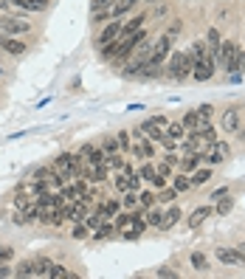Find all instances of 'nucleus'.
Instances as JSON below:
<instances>
[{
    "label": "nucleus",
    "instance_id": "f257e3e1",
    "mask_svg": "<svg viewBox=\"0 0 245 279\" xmlns=\"http://www.w3.org/2000/svg\"><path fill=\"white\" fill-rule=\"evenodd\" d=\"M192 68H195V59H192L186 51H175V54L169 57V76H172V79H186V76L192 73Z\"/></svg>",
    "mask_w": 245,
    "mask_h": 279
},
{
    "label": "nucleus",
    "instance_id": "f03ea898",
    "mask_svg": "<svg viewBox=\"0 0 245 279\" xmlns=\"http://www.w3.org/2000/svg\"><path fill=\"white\" fill-rule=\"evenodd\" d=\"M237 51H240V45L237 43H231V40H226V43H220V51H217V65L226 68V73L231 71V65H234V59H237Z\"/></svg>",
    "mask_w": 245,
    "mask_h": 279
},
{
    "label": "nucleus",
    "instance_id": "7ed1b4c3",
    "mask_svg": "<svg viewBox=\"0 0 245 279\" xmlns=\"http://www.w3.org/2000/svg\"><path fill=\"white\" fill-rule=\"evenodd\" d=\"M172 43H175V34H163L161 40L155 43V48H152V57H149V62H155V65H163V59L169 57V51H172Z\"/></svg>",
    "mask_w": 245,
    "mask_h": 279
},
{
    "label": "nucleus",
    "instance_id": "20e7f679",
    "mask_svg": "<svg viewBox=\"0 0 245 279\" xmlns=\"http://www.w3.org/2000/svg\"><path fill=\"white\" fill-rule=\"evenodd\" d=\"M214 68H217V62H214L212 54H206V57H200L195 62V68H192V76H195L197 82H206V79H212Z\"/></svg>",
    "mask_w": 245,
    "mask_h": 279
},
{
    "label": "nucleus",
    "instance_id": "39448f33",
    "mask_svg": "<svg viewBox=\"0 0 245 279\" xmlns=\"http://www.w3.org/2000/svg\"><path fill=\"white\" fill-rule=\"evenodd\" d=\"M217 260L223 265H231V268H245V254L240 248H217Z\"/></svg>",
    "mask_w": 245,
    "mask_h": 279
},
{
    "label": "nucleus",
    "instance_id": "423d86ee",
    "mask_svg": "<svg viewBox=\"0 0 245 279\" xmlns=\"http://www.w3.org/2000/svg\"><path fill=\"white\" fill-rule=\"evenodd\" d=\"M54 172L57 175H62V178H76V155H59L57 161H54Z\"/></svg>",
    "mask_w": 245,
    "mask_h": 279
},
{
    "label": "nucleus",
    "instance_id": "0eeeda50",
    "mask_svg": "<svg viewBox=\"0 0 245 279\" xmlns=\"http://www.w3.org/2000/svg\"><path fill=\"white\" fill-rule=\"evenodd\" d=\"M229 144L226 141H214V144H209V152H203V158H206V164L214 166V164H220V161H226L229 158Z\"/></svg>",
    "mask_w": 245,
    "mask_h": 279
},
{
    "label": "nucleus",
    "instance_id": "6e6552de",
    "mask_svg": "<svg viewBox=\"0 0 245 279\" xmlns=\"http://www.w3.org/2000/svg\"><path fill=\"white\" fill-rule=\"evenodd\" d=\"M118 34H121V23H118V17H113V23L101 29V34H99V40H96V45H99V48L110 45V43H115V40H118Z\"/></svg>",
    "mask_w": 245,
    "mask_h": 279
},
{
    "label": "nucleus",
    "instance_id": "1a4fd4ad",
    "mask_svg": "<svg viewBox=\"0 0 245 279\" xmlns=\"http://www.w3.org/2000/svg\"><path fill=\"white\" fill-rule=\"evenodd\" d=\"M132 155H138V158H144V161H149V158L155 155V147H152V138H147V135L135 138V144H132Z\"/></svg>",
    "mask_w": 245,
    "mask_h": 279
},
{
    "label": "nucleus",
    "instance_id": "9d476101",
    "mask_svg": "<svg viewBox=\"0 0 245 279\" xmlns=\"http://www.w3.org/2000/svg\"><path fill=\"white\" fill-rule=\"evenodd\" d=\"M220 124H223V130L226 132H237V127H240V110H237V107L226 110L223 118H220Z\"/></svg>",
    "mask_w": 245,
    "mask_h": 279
},
{
    "label": "nucleus",
    "instance_id": "9b49d317",
    "mask_svg": "<svg viewBox=\"0 0 245 279\" xmlns=\"http://www.w3.org/2000/svg\"><path fill=\"white\" fill-rule=\"evenodd\" d=\"M0 29L9 34H23V31H29V23L26 20H14V17H6V20H0Z\"/></svg>",
    "mask_w": 245,
    "mask_h": 279
},
{
    "label": "nucleus",
    "instance_id": "f8f14e48",
    "mask_svg": "<svg viewBox=\"0 0 245 279\" xmlns=\"http://www.w3.org/2000/svg\"><path fill=\"white\" fill-rule=\"evenodd\" d=\"M0 48L9 51V54H14V57H20V54L26 51V43H20L14 37H0Z\"/></svg>",
    "mask_w": 245,
    "mask_h": 279
},
{
    "label": "nucleus",
    "instance_id": "ddd939ff",
    "mask_svg": "<svg viewBox=\"0 0 245 279\" xmlns=\"http://www.w3.org/2000/svg\"><path fill=\"white\" fill-rule=\"evenodd\" d=\"M203 161V152H189L183 161H180V172H195L197 166Z\"/></svg>",
    "mask_w": 245,
    "mask_h": 279
},
{
    "label": "nucleus",
    "instance_id": "4468645a",
    "mask_svg": "<svg viewBox=\"0 0 245 279\" xmlns=\"http://www.w3.org/2000/svg\"><path fill=\"white\" fill-rule=\"evenodd\" d=\"M135 3H138V0H115L113 6H110V20H113V17L127 15V12H130V9L135 6Z\"/></svg>",
    "mask_w": 245,
    "mask_h": 279
},
{
    "label": "nucleus",
    "instance_id": "2eb2a0df",
    "mask_svg": "<svg viewBox=\"0 0 245 279\" xmlns=\"http://www.w3.org/2000/svg\"><path fill=\"white\" fill-rule=\"evenodd\" d=\"M189 181H192V186H203V183H209V181H212V166H206V169L200 166V169H195Z\"/></svg>",
    "mask_w": 245,
    "mask_h": 279
},
{
    "label": "nucleus",
    "instance_id": "dca6fc26",
    "mask_svg": "<svg viewBox=\"0 0 245 279\" xmlns=\"http://www.w3.org/2000/svg\"><path fill=\"white\" fill-rule=\"evenodd\" d=\"M209 214H212V206H197L195 212H192V217H189V226H192V229H197V226H200V223H203Z\"/></svg>",
    "mask_w": 245,
    "mask_h": 279
},
{
    "label": "nucleus",
    "instance_id": "f3484780",
    "mask_svg": "<svg viewBox=\"0 0 245 279\" xmlns=\"http://www.w3.org/2000/svg\"><path fill=\"white\" fill-rule=\"evenodd\" d=\"M178 220H180V209H178V206H172L169 212L163 214V223H161V229H163V231H166V229H172V226H175Z\"/></svg>",
    "mask_w": 245,
    "mask_h": 279
},
{
    "label": "nucleus",
    "instance_id": "a211bd4d",
    "mask_svg": "<svg viewBox=\"0 0 245 279\" xmlns=\"http://www.w3.org/2000/svg\"><path fill=\"white\" fill-rule=\"evenodd\" d=\"M48 274H51L48 260H37V263H31V277H48Z\"/></svg>",
    "mask_w": 245,
    "mask_h": 279
},
{
    "label": "nucleus",
    "instance_id": "6ab92c4d",
    "mask_svg": "<svg viewBox=\"0 0 245 279\" xmlns=\"http://www.w3.org/2000/svg\"><path fill=\"white\" fill-rule=\"evenodd\" d=\"M180 124H183V130H197V127H200V116H197V110H189V113L183 116Z\"/></svg>",
    "mask_w": 245,
    "mask_h": 279
},
{
    "label": "nucleus",
    "instance_id": "aec40b11",
    "mask_svg": "<svg viewBox=\"0 0 245 279\" xmlns=\"http://www.w3.org/2000/svg\"><path fill=\"white\" fill-rule=\"evenodd\" d=\"M144 20H147V15H138V17H135V20H130L127 26H121V34H118V37H124V34H132V31H138V29L144 26Z\"/></svg>",
    "mask_w": 245,
    "mask_h": 279
},
{
    "label": "nucleus",
    "instance_id": "412c9836",
    "mask_svg": "<svg viewBox=\"0 0 245 279\" xmlns=\"http://www.w3.org/2000/svg\"><path fill=\"white\" fill-rule=\"evenodd\" d=\"M113 231H115V226L110 223V220H101V223H99V229H96V240H104V237H113Z\"/></svg>",
    "mask_w": 245,
    "mask_h": 279
},
{
    "label": "nucleus",
    "instance_id": "4be33fe9",
    "mask_svg": "<svg viewBox=\"0 0 245 279\" xmlns=\"http://www.w3.org/2000/svg\"><path fill=\"white\" fill-rule=\"evenodd\" d=\"M197 132L203 135V141H206V144H214V141H217V130H214L212 124H200Z\"/></svg>",
    "mask_w": 245,
    "mask_h": 279
},
{
    "label": "nucleus",
    "instance_id": "5701e85b",
    "mask_svg": "<svg viewBox=\"0 0 245 279\" xmlns=\"http://www.w3.org/2000/svg\"><path fill=\"white\" fill-rule=\"evenodd\" d=\"M186 54H189V57H192V59H200V57H206V43H203V40H197L195 45H192V51H186Z\"/></svg>",
    "mask_w": 245,
    "mask_h": 279
},
{
    "label": "nucleus",
    "instance_id": "b1692460",
    "mask_svg": "<svg viewBox=\"0 0 245 279\" xmlns=\"http://www.w3.org/2000/svg\"><path fill=\"white\" fill-rule=\"evenodd\" d=\"M101 149H104V152H107V155H110V152H118V138H113V135H104V141H101Z\"/></svg>",
    "mask_w": 245,
    "mask_h": 279
},
{
    "label": "nucleus",
    "instance_id": "393cba45",
    "mask_svg": "<svg viewBox=\"0 0 245 279\" xmlns=\"http://www.w3.org/2000/svg\"><path fill=\"white\" fill-rule=\"evenodd\" d=\"M118 209H121V203H118V200H107V203H101V212H104V217H113V214H118Z\"/></svg>",
    "mask_w": 245,
    "mask_h": 279
},
{
    "label": "nucleus",
    "instance_id": "a878e982",
    "mask_svg": "<svg viewBox=\"0 0 245 279\" xmlns=\"http://www.w3.org/2000/svg\"><path fill=\"white\" fill-rule=\"evenodd\" d=\"M192 268H195V271H206V268H209L206 257H203L200 251H195V254H192Z\"/></svg>",
    "mask_w": 245,
    "mask_h": 279
},
{
    "label": "nucleus",
    "instance_id": "bb28decb",
    "mask_svg": "<svg viewBox=\"0 0 245 279\" xmlns=\"http://www.w3.org/2000/svg\"><path fill=\"white\" fill-rule=\"evenodd\" d=\"M138 178H144V181L152 183V181H155V166H152V164H144L141 169H138Z\"/></svg>",
    "mask_w": 245,
    "mask_h": 279
},
{
    "label": "nucleus",
    "instance_id": "cd10ccee",
    "mask_svg": "<svg viewBox=\"0 0 245 279\" xmlns=\"http://www.w3.org/2000/svg\"><path fill=\"white\" fill-rule=\"evenodd\" d=\"M186 189H192V181H189V178L180 172L178 178H175V192H186Z\"/></svg>",
    "mask_w": 245,
    "mask_h": 279
},
{
    "label": "nucleus",
    "instance_id": "c85d7f7f",
    "mask_svg": "<svg viewBox=\"0 0 245 279\" xmlns=\"http://www.w3.org/2000/svg\"><path fill=\"white\" fill-rule=\"evenodd\" d=\"M138 200H141V206H144V209H152L158 197H155V192H141V195H138Z\"/></svg>",
    "mask_w": 245,
    "mask_h": 279
},
{
    "label": "nucleus",
    "instance_id": "c756f323",
    "mask_svg": "<svg viewBox=\"0 0 245 279\" xmlns=\"http://www.w3.org/2000/svg\"><path fill=\"white\" fill-rule=\"evenodd\" d=\"M212 104H200L197 107V116H200V124H209V118H212Z\"/></svg>",
    "mask_w": 245,
    "mask_h": 279
},
{
    "label": "nucleus",
    "instance_id": "7c9ffc66",
    "mask_svg": "<svg viewBox=\"0 0 245 279\" xmlns=\"http://www.w3.org/2000/svg\"><path fill=\"white\" fill-rule=\"evenodd\" d=\"M166 135H172L175 141H180V138L186 135V130H183V124H169V127H166Z\"/></svg>",
    "mask_w": 245,
    "mask_h": 279
},
{
    "label": "nucleus",
    "instance_id": "2f4dec72",
    "mask_svg": "<svg viewBox=\"0 0 245 279\" xmlns=\"http://www.w3.org/2000/svg\"><path fill=\"white\" fill-rule=\"evenodd\" d=\"M161 223H163V214L152 209V212L147 214V226H155V229H161Z\"/></svg>",
    "mask_w": 245,
    "mask_h": 279
},
{
    "label": "nucleus",
    "instance_id": "473e14b6",
    "mask_svg": "<svg viewBox=\"0 0 245 279\" xmlns=\"http://www.w3.org/2000/svg\"><path fill=\"white\" fill-rule=\"evenodd\" d=\"M48 277L62 279V277H71V274H68V268H65V265H51V274H48Z\"/></svg>",
    "mask_w": 245,
    "mask_h": 279
},
{
    "label": "nucleus",
    "instance_id": "72a5a7b5",
    "mask_svg": "<svg viewBox=\"0 0 245 279\" xmlns=\"http://www.w3.org/2000/svg\"><path fill=\"white\" fill-rule=\"evenodd\" d=\"M87 226H85V220H79V223H76V226H73V237H76V240H82V237H87Z\"/></svg>",
    "mask_w": 245,
    "mask_h": 279
},
{
    "label": "nucleus",
    "instance_id": "f704fd0d",
    "mask_svg": "<svg viewBox=\"0 0 245 279\" xmlns=\"http://www.w3.org/2000/svg\"><path fill=\"white\" fill-rule=\"evenodd\" d=\"M14 277H31V263H20L14 268Z\"/></svg>",
    "mask_w": 245,
    "mask_h": 279
},
{
    "label": "nucleus",
    "instance_id": "c9c22d12",
    "mask_svg": "<svg viewBox=\"0 0 245 279\" xmlns=\"http://www.w3.org/2000/svg\"><path fill=\"white\" fill-rule=\"evenodd\" d=\"M231 206H234V200H229V195H226V200H220V203H217V214H229Z\"/></svg>",
    "mask_w": 245,
    "mask_h": 279
},
{
    "label": "nucleus",
    "instance_id": "e433bc0d",
    "mask_svg": "<svg viewBox=\"0 0 245 279\" xmlns=\"http://www.w3.org/2000/svg\"><path fill=\"white\" fill-rule=\"evenodd\" d=\"M115 138H118V147H121V149H132L130 147V132H118Z\"/></svg>",
    "mask_w": 245,
    "mask_h": 279
},
{
    "label": "nucleus",
    "instance_id": "4c0bfd02",
    "mask_svg": "<svg viewBox=\"0 0 245 279\" xmlns=\"http://www.w3.org/2000/svg\"><path fill=\"white\" fill-rule=\"evenodd\" d=\"M113 226H115V229H121V231H124L127 226H130V214H121V217H115V223H113Z\"/></svg>",
    "mask_w": 245,
    "mask_h": 279
},
{
    "label": "nucleus",
    "instance_id": "58836bf2",
    "mask_svg": "<svg viewBox=\"0 0 245 279\" xmlns=\"http://www.w3.org/2000/svg\"><path fill=\"white\" fill-rule=\"evenodd\" d=\"M135 200H138V192H127V197H124V206H127V209H132V206H135Z\"/></svg>",
    "mask_w": 245,
    "mask_h": 279
},
{
    "label": "nucleus",
    "instance_id": "ea45409f",
    "mask_svg": "<svg viewBox=\"0 0 245 279\" xmlns=\"http://www.w3.org/2000/svg\"><path fill=\"white\" fill-rule=\"evenodd\" d=\"M169 169H172V166H169L166 161H163V164H158V169H155V175H161V178H169Z\"/></svg>",
    "mask_w": 245,
    "mask_h": 279
},
{
    "label": "nucleus",
    "instance_id": "a19ab883",
    "mask_svg": "<svg viewBox=\"0 0 245 279\" xmlns=\"http://www.w3.org/2000/svg\"><path fill=\"white\" fill-rule=\"evenodd\" d=\"M158 277H163V279H175L178 274H175V271H169V268H158Z\"/></svg>",
    "mask_w": 245,
    "mask_h": 279
},
{
    "label": "nucleus",
    "instance_id": "79ce46f5",
    "mask_svg": "<svg viewBox=\"0 0 245 279\" xmlns=\"http://www.w3.org/2000/svg\"><path fill=\"white\" fill-rule=\"evenodd\" d=\"M12 260V248L6 246V248H0V263H9Z\"/></svg>",
    "mask_w": 245,
    "mask_h": 279
},
{
    "label": "nucleus",
    "instance_id": "37998d69",
    "mask_svg": "<svg viewBox=\"0 0 245 279\" xmlns=\"http://www.w3.org/2000/svg\"><path fill=\"white\" fill-rule=\"evenodd\" d=\"M163 161H166V164H169V166H175V164H178V155H175V149H169Z\"/></svg>",
    "mask_w": 245,
    "mask_h": 279
},
{
    "label": "nucleus",
    "instance_id": "c03bdc74",
    "mask_svg": "<svg viewBox=\"0 0 245 279\" xmlns=\"http://www.w3.org/2000/svg\"><path fill=\"white\" fill-rule=\"evenodd\" d=\"M175 195H178L175 189H166V192H161V195H158V200H175Z\"/></svg>",
    "mask_w": 245,
    "mask_h": 279
},
{
    "label": "nucleus",
    "instance_id": "a18cd8bd",
    "mask_svg": "<svg viewBox=\"0 0 245 279\" xmlns=\"http://www.w3.org/2000/svg\"><path fill=\"white\" fill-rule=\"evenodd\" d=\"M229 195V186H223V189H217V192H214L212 195V200H220V197H226Z\"/></svg>",
    "mask_w": 245,
    "mask_h": 279
},
{
    "label": "nucleus",
    "instance_id": "49530a36",
    "mask_svg": "<svg viewBox=\"0 0 245 279\" xmlns=\"http://www.w3.org/2000/svg\"><path fill=\"white\" fill-rule=\"evenodd\" d=\"M12 274H14V271H12L9 265H0V277H12Z\"/></svg>",
    "mask_w": 245,
    "mask_h": 279
},
{
    "label": "nucleus",
    "instance_id": "de8ad7c7",
    "mask_svg": "<svg viewBox=\"0 0 245 279\" xmlns=\"http://www.w3.org/2000/svg\"><path fill=\"white\" fill-rule=\"evenodd\" d=\"M180 31V20H175V23H172V29H169V34H178Z\"/></svg>",
    "mask_w": 245,
    "mask_h": 279
},
{
    "label": "nucleus",
    "instance_id": "09e8293b",
    "mask_svg": "<svg viewBox=\"0 0 245 279\" xmlns=\"http://www.w3.org/2000/svg\"><path fill=\"white\" fill-rule=\"evenodd\" d=\"M237 135H240V138L245 141V127H237Z\"/></svg>",
    "mask_w": 245,
    "mask_h": 279
},
{
    "label": "nucleus",
    "instance_id": "8fccbe9b",
    "mask_svg": "<svg viewBox=\"0 0 245 279\" xmlns=\"http://www.w3.org/2000/svg\"><path fill=\"white\" fill-rule=\"evenodd\" d=\"M9 6V0H0V9H6Z\"/></svg>",
    "mask_w": 245,
    "mask_h": 279
},
{
    "label": "nucleus",
    "instance_id": "3c124183",
    "mask_svg": "<svg viewBox=\"0 0 245 279\" xmlns=\"http://www.w3.org/2000/svg\"><path fill=\"white\" fill-rule=\"evenodd\" d=\"M237 248H240V251H243V254H245V243H240V246H237Z\"/></svg>",
    "mask_w": 245,
    "mask_h": 279
}]
</instances>
